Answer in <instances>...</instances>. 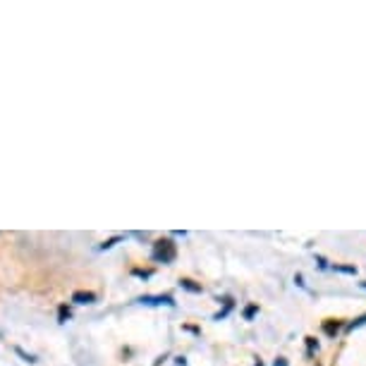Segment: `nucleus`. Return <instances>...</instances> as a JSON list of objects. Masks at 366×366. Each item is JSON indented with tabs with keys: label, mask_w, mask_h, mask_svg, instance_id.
<instances>
[{
	"label": "nucleus",
	"mask_w": 366,
	"mask_h": 366,
	"mask_svg": "<svg viewBox=\"0 0 366 366\" xmlns=\"http://www.w3.org/2000/svg\"><path fill=\"white\" fill-rule=\"evenodd\" d=\"M175 256H177V249H175V244H172L170 239H158V242L153 244V258H156V261L170 263V261H175Z\"/></svg>",
	"instance_id": "f257e3e1"
},
{
	"label": "nucleus",
	"mask_w": 366,
	"mask_h": 366,
	"mask_svg": "<svg viewBox=\"0 0 366 366\" xmlns=\"http://www.w3.org/2000/svg\"><path fill=\"white\" fill-rule=\"evenodd\" d=\"M72 302H77V304H93V302H96V294H93V292H74V294H72Z\"/></svg>",
	"instance_id": "f03ea898"
},
{
	"label": "nucleus",
	"mask_w": 366,
	"mask_h": 366,
	"mask_svg": "<svg viewBox=\"0 0 366 366\" xmlns=\"http://www.w3.org/2000/svg\"><path fill=\"white\" fill-rule=\"evenodd\" d=\"M139 302H141V304H168V307L175 304L170 294H165V297H141Z\"/></svg>",
	"instance_id": "7ed1b4c3"
},
{
	"label": "nucleus",
	"mask_w": 366,
	"mask_h": 366,
	"mask_svg": "<svg viewBox=\"0 0 366 366\" xmlns=\"http://www.w3.org/2000/svg\"><path fill=\"white\" fill-rule=\"evenodd\" d=\"M180 285H182L184 290H189V292H201V285H194L192 280H180Z\"/></svg>",
	"instance_id": "20e7f679"
},
{
	"label": "nucleus",
	"mask_w": 366,
	"mask_h": 366,
	"mask_svg": "<svg viewBox=\"0 0 366 366\" xmlns=\"http://www.w3.org/2000/svg\"><path fill=\"white\" fill-rule=\"evenodd\" d=\"M362 326H366V313L364 316H359L357 321H352V323L347 326V330H354V328H362Z\"/></svg>",
	"instance_id": "39448f33"
},
{
	"label": "nucleus",
	"mask_w": 366,
	"mask_h": 366,
	"mask_svg": "<svg viewBox=\"0 0 366 366\" xmlns=\"http://www.w3.org/2000/svg\"><path fill=\"white\" fill-rule=\"evenodd\" d=\"M335 271H340V273H349V275H354V273H357V268H354V266H335Z\"/></svg>",
	"instance_id": "423d86ee"
},
{
	"label": "nucleus",
	"mask_w": 366,
	"mask_h": 366,
	"mask_svg": "<svg viewBox=\"0 0 366 366\" xmlns=\"http://www.w3.org/2000/svg\"><path fill=\"white\" fill-rule=\"evenodd\" d=\"M256 309H258L256 304H252V307H247V311H244V318H252L254 313H256Z\"/></svg>",
	"instance_id": "0eeeda50"
},
{
	"label": "nucleus",
	"mask_w": 366,
	"mask_h": 366,
	"mask_svg": "<svg viewBox=\"0 0 366 366\" xmlns=\"http://www.w3.org/2000/svg\"><path fill=\"white\" fill-rule=\"evenodd\" d=\"M307 340H309V352H313V349L318 347V345H316V340H313V338H307Z\"/></svg>",
	"instance_id": "6e6552de"
},
{
	"label": "nucleus",
	"mask_w": 366,
	"mask_h": 366,
	"mask_svg": "<svg viewBox=\"0 0 366 366\" xmlns=\"http://www.w3.org/2000/svg\"><path fill=\"white\" fill-rule=\"evenodd\" d=\"M275 366H287V362L285 359H275Z\"/></svg>",
	"instance_id": "1a4fd4ad"
},
{
	"label": "nucleus",
	"mask_w": 366,
	"mask_h": 366,
	"mask_svg": "<svg viewBox=\"0 0 366 366\" xmlns=\"http://www.w3.org/2000/svg\"><path fill=\"white\" fill-rule=\"evenodd\" d=\"M362 287H366V282H362Z\"/></svg>",
	"instance_id": "9d476101"
}]
</instances>
